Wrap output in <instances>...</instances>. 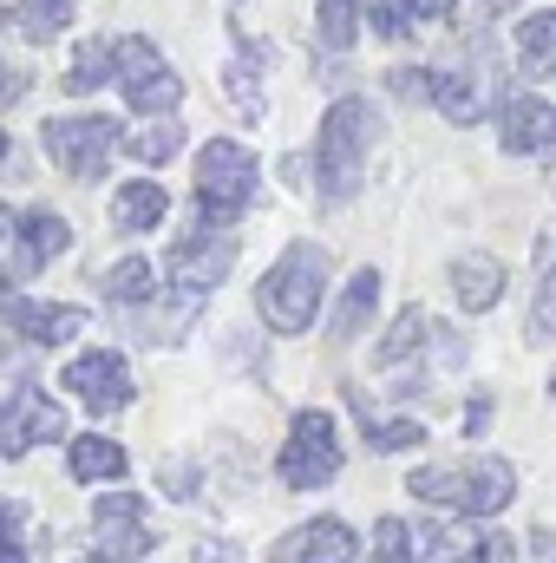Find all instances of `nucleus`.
<instances>
[{
	"label": "nucleus",
	"instance_id": "obj_28",
	"mask_svg": "<svg viewBox=\"0 0 556 563\" xmlns=\"http://www.w3.org/2000/svg\"><path fill=\"white\" fill-rule=\"evenodd\" d=\"M537 263H544V276H537V301H531L524 341H531V347H551V341H556V250H551V243L537 250Z\"/></svg>",
	"mask_w": 556,
	"mask_h": 563
},
{
	"label": "nucleus",
	"instance_id": "obj_18",
	"mask_svg": "<svg viewBox=\"0 0 556 563\" xmlns=\"http://www.w3.org/2000/svg\"><path fill=\"white\" fill-rule=\"evenodd\" d=\"M164 217H170V190L157 177H125L112 190V230L119 236H151Z\"/></svg>",
	"mask_w": 556,
	"mask_h": 563
},
{
	"label": "nucleus",
	"instance_id": "obj_8",
	"mask_svg": "<svg viewBox=\"0 0 556 563\" xmlns=\"http://www.w3.org/2000/svg\"><path fill=\"white\" fill-rule=\"evenodd\" d=\"M59 387L92 413V420H112V413H125L132 407V367H125V354H112V347H86V354H73L66 361V374H59Z\"/></svg>",
	"mask_w": 556,
	"mask_h": 563
},
{
	"label": "nucleus",
	"instance_id": "obj_19",
	"mask_svg": "<svg viewBox=\"0 0 556 563\" xmlns=\"http://www.w3.org/2000/svg\"><path fill=\"white\" fill-rule=\"evenodd\" d=\"M425 563H518V538L504 531H478V538H452V531H419Z\"/></svg>",
	"mask_w": 556,
	"mask_h": 563
},
{
	"label": "nucleus",
	"instance_id": "obj_11",
	"mask_svg": "<svg viewBox=\"0 0 556 563\" xmlns=\"http://www.w3.org/2000/svg\"><path fill=\"white\" fill-rule=\"evenodd\" d=\"M66 439V413L46 387H13L0 394V459H20L33 445H53Z\"/></svg>",
	"mask_w": 556,
	"mask_h": 563
},
{
	"label": "nucleus",
	"instance_id": "obj_6",
	"mask_svg": "<svg viewBox=\"0 0 556 563\" xmlns=\"http://www.w3.org/2000/svg\"><path fill=\"white\" fill-rule=\"evenodd\" d=\"M276 478L288 485V492H321V485H334V478H341V426H334V413L301 407V413L288 420Z\"/></svg>",
	"mask_w": 556,
	"mask_h": 563
},
{
	"label": "nucleus",
	"instance_id": "obj_38",
	"mask_svg": "<svg viewBox=\"0 0 556 563\" xmlns=\"http://www.w3.org/2000/svg\"><path fill=\"white\" fill-rule=\"evenodd\" d=\"M7 243H13V210L0 203V250H7Z\"/></svg>",
	"mask_w": 556,
	"mask_h": 563
},
{
	"label": "nucleus",
	"instance_id": "obj_22",
	"mask_svg": "<svg viewBox=\"0 0 556 563\" xmlns=\"http://www.w3.org/2000/svg\"><path fill=\"white\" fill-rule=\"evenodd\" d=\"M498 295H504V263L498 256H458L452 263V301L458 308H471V314H485V308H498Z\"/></svg>",
	"mask_w": 556,
	"mask_h": 563
},
{
	"label": "nucleus",
	"instance_id": "obj_16",
	"mask_svg": "<svg viewBox=\"0 0 556 563\" xmlns=\"http://www.w3.org/2000/svg\"><path fill=\"white\" fill-rule=\"evenodd\" d=\"M354 558H360V544L341 518H308L276 544V563H354Z\"/></svg>",
	"mask_w": 556,
	"mask_h": 563
},
{
	"label": "nucleus",
	"instance_id": "obj_13",
	"mask_svg": "<svg viewBox=\"0 0 556 563\" xmlns=\"http://www.w3.org/2000/svg\"><path fill=\"white\" fill-rule=\"evenodd\" d=\"M73 250V223L59 217V210H26V217H13V276H40V269H53L59 256Z\"/></svg>",
	"mask_w": 556,
	"mask_h": 563
},
{
	"label": "nucleus",
	"instance_id": "obj_25",
	"mask_svg": "<svg viewBox=\"0 0 556 563\" xmlns=\"http://www.w3.org/2000/svg\"><path fill=\"white\" fill-rule=\"evenodd\" d=\"M518 73L524 79H556V7L531 13L518 26Z\"/></svg>",
	"mask_w": 556,
	"mask_h": 563
},
{
	"label": "nucleus",
	"instance_id": "obj_12",
	"mask_svg": "<svg viewBox=\"0 0 556 563\" xmlns=\"http://www.w3.org/2000/svg\"><path fill=\"white\" fill-rule=\"evenodd\" d=\"M498 144L511 157H531V164H551L556 157V106L537 92H511L498 106Z\"/></svg>",
	"mask_w": 556,
	"mask_h": 563
},
{
	"label": "nucleus",
	"instance_id": "obj_32",
	"mask_svg": "<svg viewBox=\"0 0 556 563\" xmlns=\"http://www.w3.org/2000/svg\"><path fill=\"white\" fill-rule=\"evenodd\" d=\"M374 563H425V544L407 518H380L374 525Z\"/></svg>",
	"mask_w": 556,
	"mask_h": 563
},
{
	"label": "nucleus",
	"instance_id": "obj_23",
	"mask_svg": "<svg viewBox=\"0 0 556 563\" xmlns=\"http://www.w3.org/2000/svg\"><path fill=\"white\" fill-rule=\"evenodd\" d=\"M341 394H347V413L360 420V432H367V445H374V452H407V445H419V439H425V426L387 420V413H380V407H374L360 387H341Z\"/></svg>",
	"mask_w": 556,
	"mask_h": 563
},
{
	"label": "nucleus",
	"instance_id": "obj_15",
	"mask_svg": "<svg viewBox=\"0 0 556 563\" xmlns=\"http://www.w3.org/2000/svg\"><path fill=\"white\" fill-rule=\"evenodd\" d=\"M0 321L13 334H26L33 347H66L86 328V308H73V301H0Z\"/></svg>",
	"mask_w": 556,
	"mask_h": 563
},
{
	"label": "nucleus",
	"instance_id": "obj_26",
	"mask_svg": "<svg viewBox=\"0 0 556 563\" xmlns=\"http://www.w3.org/2000/svg\"><path fill=\"white\" fill-rule=\"evenodd\" d=\"M105 79H119V40L99 33V40H86V46L73 53V66H66L59 86H66V92H99Z\"/></svg>",
	"mask_w": 556,
	"mask_h": 563
},
{
	"label": "nucleus",
	"instance_id": "obj_40",
	"mask_svg": "<svg viewBox=\"0 0 556 563\" xmlns=\"http://www.w3.org/2000/svg\"><path fill=\"white\" fill-rule=\"evenodd\" d=\"M7 151H13V139H7V125H0V164H7Z\"/></svg>",
	"mask_w": 556,
	"mask_h": 563
},
{
	"label": "nucleus",
	"instance_id": "obj_35",
	"mask_svg": "<svg viewBox=\"0 0 556 563\" xmlns=\"http://www.w3.org/2000/svg\"><path fill=\"white\" fill-rule=\"evenodd\" d=\"M164 485H170V498H197V465H190V459L164 465Z\"/></svg>",
	"mask_w": 556,
	"mask_h": 563
},
{
	"label": "nucleus",
	"instance_id": "obj_10",
	"mask_svg": "<svg viewBox=\"0 0 556 563\" xmlns=\"http://www.w3.org/2000/svg\"><path fill=\"white\" fill-rule=\"evenodd\" d=\"M491 46L478 40V59H458V66H432L425 73V99L452 119V125H478L485 106H491Z\"/></svg>",
	"mask_w": 556,
	"mask_h": 563
},
{
	"label": "nucleus",
	"instance_id": "obj_24",
	"mask_svg": "<svg viewBox=\"0 0 556 563\" xmlns=\"http://www.w3.org/2000/svg\"><path fill=\"white\" fill-rule=\"evenodd\" d=\"M99 295H105V308H144V301L164 295V282H157V269L144 256H125V263H112L99 276Z\"/></svg>",
	"mask_w": 556,
	"mask_h": 563
},
{
	"label": "nucleus",
	"instance_id": "obj_17",
	"mask_svg": "<svg viewBox=\"0 0 556 563\" xmlns=\"http://www.w3.org/2000/svg\"><path fill=\"white\" fill-rule=\"evenodd\" d=\"M269 59H276L269 40L230 26V99H236L243 119H263V73H269Z\"/></svg>",
	"mask_w": 556,
	"mask_h": 563
},
{
	"label": "nucleus",
	"instance_id": "obj_36",
	"mask_svg": "<svg viewBox=\"0 0 556 563\" xmlns=\"http://www.w3.org/2000/svg\"><path fill=\"white\" fill-rule=\"evenodd\" d=\"M485 426H491V400H471V407H465V432H471V439H478V432H485Z\"/></svg>",
	"mask_w": 556,
	"mask_h": 563
},
{
	"label": "nucleus",
	"instance_id": "obj_30",
	"mask_svg": "<svg viewBox=\"0 0 556 563\" xmlns=\"http://www.w3.org/2000/svg\"><path fill=\"white\" fill-rule=\"evenodd\" d=\"M7 20H20V33H26L33 46H46L53 33H66L73 0H20V7H7Z\"/></svg>",
	"mask_w": 556,
	"mask_h": 563
},
{
	"label": "nucleus",
	"instance_id": "obj_4",
	"mask_svg": "<svg viewBox=\"0 0 556 563\" xmlns=\"http://www.w3.org/2000/svg\"><path fill=\"white\" fill-rule=\"evenodd\" d=\"M256 190H263V164L256 151L236 139H210L197 151V217L230 230L256 210Z\"/></svg>",
	"mask_w": 556,
	"mask_h": 563
},
{
	"label": "nucleus",
	"instance_id": "obj_20",
	"mask_svg": "<svg viewBox=\"0 0 556 563\" xmlns=\"http://www.w3.org/2000/svg\"><path fill=\"white\" fill-rule=\"evenodd\" d=\"M374 308H380V269H354L347 288H341V308H334L327 341H334V347H354V341H360V328L374 321Z\"/></svg>",
	"mask_w": 556,
	"mask_h": 563
},
{
	"label": "nucleus",
	"instance_id": "obj_41",
	"mask_svg": "<svg viewBox=\"0 0 556 563\" xmlns=\"http://www.w3.org/2000/svg\"><path fill=\"white\" fill-rule=\"evenodd\" d=\"M230 7H243V0H230Z\"/></svg>",
	"mask_w": 556,
	"mask_h": 563
},
{
	"label": "nucleus",
	"instance_id": "obj_29",
	"mask_svg": "<svg viewBox=\"0 0 556 563\" xmlns=\"http://www.w3.org/2000/svg\"><path fill=\"white\" fill-rule=\"evenodd\" d=\"M413 20H452V0H387V7L374 13V33H380V40H407Z\"/></svg>",
	"mask_w": 556,
	"mask_h": 563
},
{
	"label": "nucleus",
	"instance_id": "obj_27",
	"mask_svg": "<svg viewBox=\"0 0 556 563\" xmlns=\"http://www.w3.org/2000/svg\"><path fill=\"white\" fill-rule=\"evenodd\" d=\"M360 20H367V0H321L314 7V46L321 53H347L360 40Z\"/></svg>",
	"mask_w": 556,
	"mask_h": 563
},
{
	"label": "nucleus",
	"instance_id": "obj_34",
	"mask_svg": "<svg viewBox=\"0 0 556 563\" xmlns=\"http://www.w3.org/2000/svg\"><path fill=\"white\" fill-rule=\"evenodd\" d=\"M20 525H26V511H20L13 498H0V563H26V544H20Z\"/></svg>",
	"mask_w": 556,
	"mask_h": 563
},
{
	"label": "nucleus",
	"instance_id": "obj_1",
	"mask_svg": "<svg viewBox=\"0 0 556 563\" xmlns=\"http://www.w3.org/2000/svg\"><path fill=\"white\" fill-rule=\"evenodd\" d=\"M374 106L360 99V92H347V99H334L327 106V119H321V132H314V203L321 210H341V203H354L360 197V184H367V151H374Z\"/></svg>",
	"mask_w": 556,
	"mask_h": 563
},
{
	"label": "nucleus",
	"instance_id": "obj_33",
	"mask_svg": "<svg viewBox=\"0 0 556 563\" xmlns=\"http://www.w3.org/2000/svg\"><path fill=\"white\" fill-rule=\"evenodd\" d=\"M177 144H184V125H177V119L164 112L157 125H144V132H132V139H125V151H132L138 164H164V157H170Z\"/></svg>",
	"mask_w": 556,
	"mask_h": 563
},
{
	"label": "nucleus",
	"instance_id": "obj_9",
	"mask_svg": "<svg viewBox=\"0 0 556 563\" xmlns=\"http://www.w3.org/2000/svg\"><path fill=\"white\" fill-rule=\"evenodd\" d=\"M119 92L132 99V112L144 119H164V112H177V99H184V79L170 73V59L151 46V40H119Z\"/></svg>",
	"mask_w": 556,
	"mask_h": 563
},
{
	"label": "nucleus",
	"instance_id": "obj_14",
	"mask_svg": "<svg viewBox=\"0 0 556 563\" xmlns=\"http://www.w3.org/2000/svg\"><path fill=\"white\" fill-rule=\"evenodd\" d=\"M92 531H99L105 551H119V558H132V563L157 544L151 525H144V498L138 492H99V505H92Z\"/></svg>",
	"mask_w": 556,
	"mask_h": 563
},
{
	"label": "nucleus",
	"instance_id": "obj_43",
	"mask_svg": "<svg viewBox=\"0 0 556 563\" xmlns=\"http://www.w3.org/2000/svg\"><path fill=\"white\" fill-rule=\"evenodd\" d=\"M551 394H556V380H551Z\"/></svg>",
	"mask_w": 556,
	"mask_h": 563
},
{
	"label": "nucleus",
	"instance_id": "obj_42",
	"mask_svg": "<svg viewBox=\"0 0 556 563\" xmlns=\"http://www.w3.org/2000/svg\"><path fill=\"white\" fill-rule=\"evenodd\" d=\"M0 13H7V0H0Z\"/></svg>",
	"mask_w": 556,
	"mask_h": 563
},
{
	"label": "nucleus",
	"instance_id": "obj_5",
	"mask_svg": "<svg viewBox=\"0 0 556 563\" xmlns=\"http://www.w3.org/2000/svg\"><path fill=\"white\" fill-rule=\"evenodd\" d=\"M40 144H46V157H53L73 184H99L105 164L125 151V132H119V119H105V112H66V119H46V125H40Z\"/></svg>",
	"mask_w": 556,
	"mask_h": 563
},
{
	"label": "nucleus",
	"instance_id": "obj_21",
	"mask_svg": "<svg viewBox=\"0 0 556 563\" xmlns=\"http://www.w3.org/2000/svg\"><path fill=\"white\" fill-rule=\"evenodd\" d=\"M125 445L119 439H105V432H86V439H73L66 445V472L79 478V485H119L125 478Z\"/></svg>",
	"mask_w": 556,
	"mask_h": 563
},
{
	"label": "nucleus",
	"instance_id": "obj_2",
	"mask_svg": "<svg viewBox=\"0 0 556 563\" xmlns=\"http://www.w3.org/2000/svg\"><path fill=\"white\" fill-rule=\"evenodd\" d=\"M419 505L452 511V518H498L518 498V465L511 459H445V465H419L407 478Z\"/></svg>",
	"mask_w": 556,
	"mask_h": 563
},
{
	"label": "nucleus",
	"instance_id": "obj_31",
	"mask_svg": "<svg viewBox=\"0 0 556 563\" xmlns=\"http://www.w3.org/2000/svg\"><path fill=\"white\" fill-rule=\"evenodd\" d=\"M425 334H432V321H425V308H400V314H393V328H387V341L374 347V361H380V367H393V361H407L413 347H425Z\"/></svg>",
	"mask_w": 556,
	"mask_h": 563
},
{
	"label": "nucleus",
	"instance_id": "obj_7",
	"mask_svg": "<svg viewBox=\"0 0 556 563\" xmlns=\"http://www.w3.org/2000/svg\"><path fill=\"white\" fill-rule=\"evenodd\" d=\"M230 269H236V236L216 230V223H197V230L177 236L170 256H164V282H170L177 295H190V301L216 295V282L230 276Z\"/></svg>",
	"mask_w": 556,
	"mask_h": 563
},
{
	"label": "nucleus",
	"instance_id": "obj_3",
	"mask_svg": "<svg viewBox=\"0 0 556 563\" xmlns=\"http://www.w3.org/2000/svg\"><path fill=\"white\" fill-rule=\"evenodd\" d=\"M327 301V250L321 243H288L269 276L256 282V314L269 334H308Z\"/></svg>",
	"mask_w": 556,
	"mask_h": 563
},
{
	"label": "nucleus",
	"instance_id": "obj_39",
	"mask_svg": "<svg viewBox=\"0 0 556 563\" xmlns=\"http://www.w3.org/2000/svg\"><path fill=\"white\" fill-rule=\"evenodd\" d=\"M79 563H132V558H119V551H92V558H79Z\"/></svg>",
	"mask_w": 556,
	"mask_h": 563
},
{
	"label": "nucleus",
	"instance_id": "obj_37",
	"mask_svg": "<svg viewBox=\"0 0 556 563\" xmlns=\"http://www.w3.org/2000/svg\"><path fill=\"white\" fill-rule=\"evenodd\" d=\"M0 73H7V66H0ZM20 92H26V79H20V73H13V79H0V106H13Z\"/></svg>",
	"mask_w": 556,
	"mask_h": 563
}]
</instances>
